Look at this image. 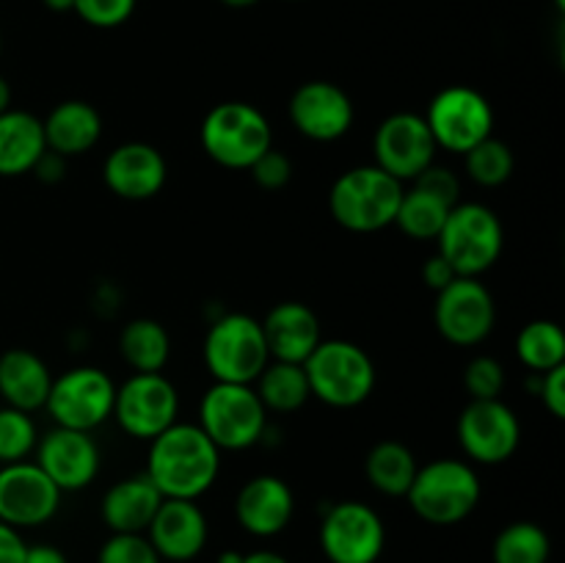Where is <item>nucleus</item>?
Instances as JSON below:
<instances>
[{"instance_id": "23", "label": "nucleus", "mask_w": 565, "mask_h": 563, "mask_svg": "<svg viewBox=\"0 0 565 563\" xmlns=\"http://www.w3.org/2000/svg\"><path fill=\"white\" fill-rule=\"evenodd\" d=\"M160 502H163V495L158 486L149 480L147 472H141L110 486L105 491L99 513L110 533H147Z\"/></svg>"}, {"instance_id": "45", "label": "nucleus", "mask_w": 565, "mask_h": 563, "mask_svg": "<svg viewBox=\"0 0 565 563\" xmlns=\"http://www.w3.org/2000/svg\"><path fill=\"white\" fill-rule=\"evenodd\" d=\"M243 563H290V561L274 550H254L243 555Z\"/></svg>"}, {"instance_id": "5", "label": "nucleus", "mask_w": 565, "mask_h": 563, "mask_svg": "<svg viewBox=\"0 0 565 563\" xmlns=\"http://www.w3.org/2000/svg\"><path fill=\"white\" fill-rule=\"evenodd\" d=\"M436 243L456 276L480 279V274H486L500 259L505 248V230L500 215L489 204L458 202L447 215Z\"/></svg>"}, {"instance_id": "19", "label": "nucleus", "mask_w": 565, "mask_h": 563, "mask_svg": "<svg viewBox=\"0 0 565 563\" xmlns=\"http://www.w3.org/2000/svg\"><path fill=\"white\" fill-rule=\"evenodd\" d=\"M103 180L119 199L147 202L163 191L169 180V166H166L163 152L152 144L127 141L105 158Z\"/></svg>"}, {"instance_id": "18", "label": "nucleus", "mask_w": 565, "mask_h": 563, "mask_svg": "<svg viewBox=\"0 0 565 563\" xmlns=\"http://www.w3.org/2000/svg\"><path fill=\"white\" fill-rule=\"evenodd\" d=\"M290 121L309 141L329 144L353 127V99L331 81H309L290 97Z\"/></svg>"}, {"instance_id": "41", "label": "nucleus", "mask_w": 565, "mask_h": 563, "mask_svg": "<svg viewBox=\"0 0 565 563\" xmlns=\"http://www.w3.org/2000/svg\"><path fill=\"white\" fill-rule=\"evenodd\" d=\"M452 279H456V270H452V265L447 263L439 252H436L434 257L425 259V265H423L425 287H430V290L439 293V290H445Z\"/></svg>"}, {"instance_id": "11", "label": "nucleus", "mask_w": 565, "mask_h": 563, "mask_svg": "<svg viewBox=\"0 0 565 563\" xmlns=\"http://www.w3.org/2000/svg\"><path fill=\"white\" fill-rule=\"evenodd\" d=\"M180 414V392L163 373H132L116 386L114 419L132 439L152 442Z\"/></svg>"}, {"instance_id": "46", "label": "nucleus", "mask_w": 565, "mask_h": 563, "mask_svg": "<svg viewBox=\"0 0 565 563\" xmlns=\"http://www.w3.org/2000/svg\"><path fill=\"white\" fill-rule=\"evenodd\" d=\"M11 108V86L6 83V77H0V114Z\"/></svg>"}, {"instance_id": "29", "label": "nucleus", "mask_w": 565, "mask_h": 563, "mask_svg": "<svg viewBox=\"0 0 565 563\" xmlns=\"http://www.w3.org/2000/svg\"><path fill=\"white\" fill-rule=\"evenodd\" d=\"M254 384H257L254 392H257L259 401H263L265 412L292 414L301 406H307V401L312 397L307 373H303V364L274 362V359H270Z\"/></svg>"}, {"instance_id": "44", "label": "nucleus", "mask_w": 565, "mask_h": 563, "mask_svg": "<svg viewBox=\"0 0 565 563\" xmlns=\"http://www.w3.org/2000/svg\"><path fill=\"white\" fill-rule=\"evenodd\" d=\"M22 563H70L64 552L53 544H33L25 546V557Z\"/></svg>"}, {"instance_id": "48", "label": "nucleus", "mask_w": 565, "mask_h": 563, "mask_svg": "<svg viewBox=\"0 0 565 563\" xmlns=\"http://www.w3.org/2000/svg\"><path fill=\"white\" fill-rule=\"evenodd\" d=\"M215 563H243V552H237V550H224L218 555V561Z\"/></svg>"}, {"instance_id": "47", "label": "nucleus", "mask_w": 565, "mask_h": 563, "mask_svg": "<svg viewBox=\"0 0 565 563\" xmlns=\"http://www.w3.org/2000/svg\"><path fill=\"white\" fill-rule=\"evenodd\" d=\"M50 11H72L75 9V0H44Z\"/></svg>"}, {"instance_id": "37", "label": "nucleus", "mask_w": 565, "mask_h": 563, "mask_svg": "<svg viewBox=\"0 0 565 563\" xmlns=\"http://www.w3.org/2000/svg\"><path fill=\"white\" fill-rule=\"evenodd\" d=\"M72 11L94 28H116L130 20L136 0H75Z\"/></svg>"}, {"instance_id": "20", "label": "nucleus", "mask_w": 565, "mask_h": 563, "mask_svg": "<svg viewBox=\"0 0 565 563\" xmlns=\"http://www.w3.org/2000/svg\"><path fill=\"white\" fill-rule=\"evenodd\" d=\"M147 539L163 561L188 563L207 546V517L196 500H169L163 497L158 513L147 528Z\"/></svg>"}, {"instance_id": "7", "label": "nucleus", "mask_w": 565, "mask_h": 563, "mask_svg": "<svg viewBox=\"0 0 565 563\" xmlns=\"http://www.w3.org/2000/svg\"><path fill=\"white\" fill-rule=\"evenodd\" d=\"M204 368L224 384H254L270 362L263 323L246 312H230L213 320L202 346Z\"/></svg>"}, {"instance_id": "28", "label": "nucleus", "mask_w": 565, "mask_h": 563, "mask_svg": "<svg viewBox=\"0 0 565 563\" xmlns=\"http://www.w3.org/2000/svg\"><path fill=\"white\" fill-rule=\"evenodd\" d=\"M419 464L412 447L397 439H384L370 447L364 458V472H367L370 486L386 497H406L408 486L414 484Z\"/></svg>"}, {"instance_id": "25", "label": "nucleus", "mask_w": 565, "mask_h": 563, "mask_svg": "<svg viewBox=\"0 0 565 563\" xmlns=\"http://www.w3.org/2000/svg\"><path fill=\"white\" fill-rule=\"evenodd\" d=\"M42 127L47 149L61 158L86 155L103 138V116L92 103H83V99H66L55 105L47 119H42Z\"/></svg>"}, {"instance_id": "12", "label": "nucleus", "mask_w": 565, "mask_h": 563, "mask_svg": "<svg viewBox=\"0 0 565 563\" xmlns=\"http://www.w3.org/2000/svg\"><path fill=\"white\" fill-rule=\"evenodd\" d=\"M384 546V519L367 502L345 500L326 508L320 522V550L331 563H375Z\"/></svg>"}, {"instance_id": "38", "label": "nucleus", "mask_w": 565, "mask_h": 563, "mask_svg": "<svg viewBox=\"0 0 565 563\" xmlns=\"http://www.w3.org/2000/svg\"><path fill=\"white\" fill-rule=\"evenodd\" d=\"M248 171H252L254 182H257L259 188H265V191H279V188H285L287 182H290L292 163L281 149L270 147L268 152H263L254 160V166Z\"/></svg>"}, {"instance_id": "4", "label": "nucleus", "mask_w": 565, "mask_h": 563, "mask_svg": "<svg viewBox=\"0 0 565 563\" xmlns=\"http://www.w3.org/2000/svg\"><path fill=\"white\" fill-rule=\"evenodd\" d=\"M309 392L326 406H362L375 390V364L362 346L351 340H320L303 362Z\"/></svg>"}, {"instance_id": "32", "label": "nucleus", "mask_w": 565, "mask_h": 563, "mask_svg": "<svg viewBox=\"0 0 565 563\" xmlns=\"http://www.w3.org/2000/svg\"><path fill=\"white\" fill-rule=\"evenodd\" d=\"M552 541L541 524L511 522L497 533L491 544V561L494 563H550Z\"/></svg>"}, {"instance_id": "33", "label": "nucleus", "mask_w": 565, "mask_h": 563, "mask_svg": "<svg viewBox=\"0 0 565 563\" xmlns=\"http://www.w3.org/2000/svg\"><path fill=\"white\" fill-rule=\"evenodd\" d=\"M463 160H467V174L483 188L505 185L513 174V166H516L511 147L494 136H489L478 147L469 149Z\"/></svg>"}, {"instance_id": "26", "label": "nucleus", "mask_w": 565, "mask_h": 563, "mask_svg": "<svg viewBox=\"0 0 565 563\" xmlns=\"http://www.w3.org/2000/svg\"><path fill=\"white\" fill-rule=\"evenodd\" d=\"M47 152L42 119L20 108L0 114V177H22L33 171Z\"/></svg>"}, {"instance_id": "34", "label": "nucleus", "mask_w": 565, "mask_h": 563, "mask_svg": "<svg viewBox=\"0 0 565 563\" xmlns=\"http://www.w3.org/2000/svg\"><path fill=\"white\" fill-rule=\"evenodd\" d=\"M39 431L28 412L3 406L0 408V464L25 461L36 450Z\"/></svg>"}, {"instance_id": "27", "label": "nucleus", "mask_w": 565, "mask_h": 563, "mask_svg": "<svg viewBox=\"0 0 565 563\" xmlns=\"http://www.w3.org/2000/svg\"><path fill=\"white\" fill-rule=\"evenodd\" d=\"M119 353L132 373H163L171 357V337L154 318H136L121 329Z\"/></svg>"}, {"instance_id": "16", "label": "nucleus", "mask_w": 565, "mask_h": 563, "mask_svg": "<svg viewBox=\"0 0 565 563\" xmlns=\"http://www.w3.org/2000/svg\"><path fill=\"white\" fill-rule=\"evenodd\" d=\"M64 491L39 469L36 461H14L0 467V522L11 528H39L61 508Z\"/></svg>"}, {"instance_id": "39", "label": "nucleus", "mask_w": 565, "mask_h": 563, "mask_svg": "<svg viewBox=\"0 0 565 563\" xmlns=\"http://www.w3.org/2000/svg\"><path fill=\"white\" fill-rule=\"evenodd\" d=\"M412 182L414 185L425 188V191L436 193V196L445 199V202H450V204L461 202V182H458V177L452 174L450 169H445V166H436V163L428 166V169H425L423 174Z\"/></svg>"}, {"instance_id": "10", "label": "nucleus", "mask_w": 565, "mask_h": 563, "mask_svg": "<svg viewBox=\"0 0 565 563\" xmlns=\"http://www.w3.org/2000/svg\"><path fill=\"white\" fill-rule=\"evenodd\" d=\"M425 125L436 147L467 155L494 130L491 103L472 86H447L436 94L425 110Z\"/></svg>"}, {"instance_id": "1", "label": "nucleus", "mask_w": 565, "mask_h": 563, "mask_svg": "<svg viewBox=\"0 0 565 563\" xmlns=\"http://www.w3.org/2000/svg\"><path fill=\"white\" fill-rule=\"evenodd\" d=\"M218 472L221 450L199 425L174 423L149 442L147 475L169 500H199Z\"/></svg>"}, {"instance_id": "42", "label": "nucleus", "mask_w": 565, "mask_h": 563, "mask_svg": "<svg viewBox=\"0 0 565 563\" xmlns=\"http://www.w3.org/2000/svg\"><path fill=\"white\" fill-rule=\"evenodd\" d=\"M25 541H22L20 530L11 524L0 522V563H22L25 557Z\"/></svg>"}, {"instance_id": "50", "label": "nucleus", "mask_w": 565, "mask_h": 563, "mask_svg": "<svg viewBox=\"0 0 565 563\" xmlns=\"http://www.w3.org/2000/svg\"><path fill=\"white\" fill-rule=\"evenodd\" d=\"M555 3H557V9H561V11L565 9V0H555Z\"/></svg>"}, {"instance_id": "43", "label": "nucleus", "mask_w": 565, "mask_h": 563, "mask_svg": "<svg viewBox=\"0 0 565 563\" xmlns=\"http://www.w3.org/2000/svg\"><path fill=\"white\" fill-rule=\"evenodd\" d=\"M64 160L66 158H61V155L50 152V149H47V152H44L42 158H39V163L33 166V174H36L42 182L64 180V169H66Z\"/></svg>"}, {"instance_id": "35", "label": "nucleus", "mask_w": 565, "mask_h": 563, "mask_svg": "<svg viewBox=\"0 0 565 563\" xmlns=\"http://www.w3.org/2000/svg\"><path fill=\"white\" fill-rule=\"evenodd\" d=\"M97 563H163L147 533H110L99 546Z\"/></svg>"}, {"instance_id": "30", "label": "nucleus", "mask_w": 565, "mask_h": 563, "mask_svg": "<svg viewBox=\"0 0 565 563\" xmlns=\"http://www.w3.org/2000/svg\"><path fill=\"white\" fill-rule=\"evenodd\" d=\"M456 204L445 202L436 193L425 191V188L412 185V191H403L401 208H397L395 224L401 232H406L414 241H436L445 226L447 215Z\"/></svg>"}, {"instance_id": "51", "label": "nucleus", "mask_w": 565, "mask_h": 563, "mask_svg": "<svg viewBox=\"0 0 565 563\" xmlns=\"http://www.w3.org/2000/svg\"><path fill=\"white\" fill-rule=\"evenodd\" d=\"M0 53H3V39H0Z\"/></svg>"}, {"instance_id": "13", "label": "nucleus", "mask_w": 565, "mask_h": 563, "mask_svg": "<svg viewBox=\"0 0 565 563\" xmlns=\"http://www.w3.org/2000/svg\"><path fill=\"white\" fill-rule=\"evenodd\" d=\"M434 320L439 334L452 346H480L494 331V296L475 276H456L445 290L436 293Z\"/></svg>"}, {"instance_id": "40", "label": "nucleus", "mask_w": 565, "mask_h": 563, "mask_svg": "<svg viewBox=\"0 0 565 563\" xmlns=\"http://www.w3.org/2000/svg\"><path fill=\"white\" fill-rule=\"evenodd\" d=\"M539 384H535V392L541 395L544 401L546 412L552 414L555 419L565 417V364L561 368L550 370V373H535Z\"/></svg>"}, {"instance_id": "22", "label": "nucleus", "mask_w": 565, "mask_h": 563, "mask_svg": "<svg viewBox=\"0 0 565 563\" xmlns=\"http://www.w3.org/2000/svg\"><path fill=\"white\" fill-rule=\"evenodd\" d=\"M263 334L274 362L303 364L323 340V329L312 307L301 301H281L265 315Z\"/></svg>"}, {"instance_id": "36", "label": "nucleus", "mask_w": 565, "mask_h": 563, "mask_svg": "<svg viewBox=\"0 0 565 563\" xmlns=\"http://www.w3.org/2000/svg\"><path fill=\"white\" fill-rule=\"evenodd\" d=\"M463 386L472 401H494L505 390V368L494 357H475L463 370Z\"/></svg>"}, {"instance_id": "49", "label": "nucleus", "mask_w": 565, "mask_h": 563, "mask_svg": "<svg viewBox=\"0 0 565 563\" xmlns=\"http://www.w3.org/2000/svg\"><path fill=\"white\" fill-rule=\"evenodd\" d=\"M224 6H230V9H248V6L259 3V0H221Z\"/></svg>"}, {"instance_id": "14", "label": "nucleus", "mask_w": 565, "mask_h": 563, "mask_svg": "<svg viewBox=\"0 0 565 563\" xmlns=\"http://www.w3.org/2000/svg\"><path fill=\"white\" fill-rule=\"evenodd\" d=\"M458 442L469 461L494 464L508 461L522 445V423L502 397L494 401H469L458 417Z\"/></svg>"}, {"instance_id": "9", "label": "nucleus", "mask_w": 565, "mask_h": 563, "mask_svg": "<svg viewBox=\"0 0 565 563\" xmlns=\"http://www.w3.org/2000/svg\"><path fill=\"white\" fill-rule=\"evenodd\" d=\"M114 379L105 370L81 364L53 379L44 408L58 428L94 431L114 417Z\"/></svg>"}, {"instance_id": "8", "label": "nucleus", "mask_w": 565, "mask_h": 563, "mask_svg": "<svg viewBox=\"0 0 565 563\" xmlns=\"http://www.w3.org/2000/svg\"><path fill=\"white\" fill-rule=\"evenodd\" d=\"M196 425L218 450H248L263 442L268 431V412L254 392V384L215 381L199 403Z\"/></svg>"}, {"instance_id": "21", "label": "nucleus", "mask_w": 565, "mask_h": 563, "mask_svg": "<svg viewBox=\"0 0 565 563\" xmlns=\"http://www.w3.org/2000/svg\"><path fill=\"white\" fill-rule=\"evenodd\" d=\"M292 511H296V497L279 475H254L235 497L237 524L257 539L279 535L290 524Z\"/></svg>"}, {"instance_id": "24", "label": "nucleus", "mask_w": 565, "mask_h": 563, "mask_svg": "<svg viewBox=\"0 0 565 563\" xmlns=\"http://www.w3.org/2000/svg\"><path fill=\"white\" fill-rule=\"evenodd\" d=\"M50 384H53V373L44 359L33 351L9 348L0 353V397L6 406L33 414L36 408H44Z\"/></svg>"}, {"instance_id": "2", "label": "nucleus", "mask_w": 565, "mask_h": 563, "mask_svg": "<svg viewBox=\"0 0 565 563\" xmlns=\"http://www.w3.org/2000/svg\"><path fill=\"white\" fill-rule=\"evenodd\" d=\"M403 182L379 166H356L334 180L329 191V210L348 232H381L395 224L403 199Z\"/></svg>"}, {"instance_id": "6", "label": "nucleus", "mask_w": 565, "mask_h": 563, "mask_svg": "<svg viewBox=\"0 0 565 563\" xmlns=\"http://www.w3.org/2000/svg\"><path fill=\"white\" fill-rule=\"evenodd\" d=\"M202 149L224 169L248 171L254 160L274 147V130L263 110L252 103H221L204 116Z\"/></svg>"}, {"instance_id": "17", "label": "nucleus", "mask_w": 565, "mask_h": 563, "mask_svg": "<svg viewBox=\"0 0 565 563\" xmlns=\"http://www.w3.org/2000/svg\"><path fill=\"white\" fill-rule=\"evenodd\" d=\"M36 464L61 491H81L94 484L103 467V453L92 431H47L36 442Z\"/></svg>"}, {"instance_id": "15", "label": "nucleus", "mask_w": 565, "mask_h": 563, "mask_svg": "<svg viewBox=\"0 0 565 563\" xmlns=\"http://www.w3.org/2000/svg\"><path fill=\"white\" fill-rule=\"evenodd\" d=\"M373 149L375 166L401 182L417 180L428 166L436 163V152H439L425 125V116L408 114V110L392 114L381 121Z\"/></svg>"}, {"instance_id": "31", "label": "nucleus", "mask_w": 565, "mask_h": 563, "mask_svg": "<svg viewBox=\"0 0 565 563\" xmlns=\"http://www.w3.org/2000/svg\"><path fill=\"white\" fill-rule=\"evenodd\" d=\"M516 357L533 373H550L565 364V334L555 320H530L516 337Z\"/></svg>"}, {"instance_id": "3", "label": "nucleus", "mask_w": 565, "mask_h": 563, "mask_svg": "<svg viewBox=\"0 0 565 563\" xmlns=\"http://www.w3.org/2000/svg\"><path fill=\"white\" fill-rule=\"evenodd\" d=\"M483 486L472 464L461 458H436L414 475L406 500L412 511L428 524H458L480 506Z\"/></svg>"}]
</instances>
